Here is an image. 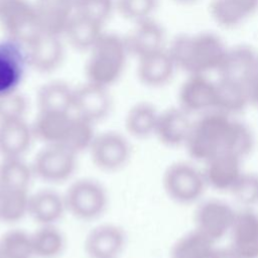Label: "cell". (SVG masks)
<instances>
[{
	"instance_id": "cell-1",
	"label": "cell",
	"mask_w": 258,
	"mask_h": 258,
	"mask_svg": "<svg viewBox=\"0 0 258 258\" xmlns=\"http://www.w3.org/2000/svg\"><path fill=\"white\" fill-rule=\"evenodd\" d=\"M228 47L219 34L201 31L175 36L167 50L177 70L187 75H208L219 70Z\"/></svg>"
},
{
	"instance_id": "cell-2",
	"label": "cell",
	"mask_w": 258,
	"mask_h": 258,
	"mask_svg": "<svg viewBox=\"0 0 258 258\" xmlns=\"http://www.w3.org/2000/svg\"><path fill=\"white\" fill-rule=\"evenodd\" d=\"M234 120L232 116L218 110L202 114L194 121L184 145L190 157L206 162L226 152Z\"/></svg>"
},
{
	"instance_id": "cell-3",
	"label": "cell",
	"mask_w": 258,
	"mask_h": 258,
	"mask_svg": "<svg viewBox=\"0 0 258 258\" xmlns=\"http://www.w3.org/2000/svg\"><path fill=\"white\" fill-rule=\"evenodd\" d=\"M127 45L114 35H102L92 47V55L88 62L87 74L90 82L106 87L120 75Z\"/></svg>"
},
{
	"instance_id": "cell-4",
	"label": "cell",
	"mask_w": 258,
	"mask_h": 258,
	"mask_svg": "<svg viewBox=\"0 0 258 258\" xmlns=\"http://www.w3.org/2000/svg\"><path fill=\"white\" fill-rule=\"evenodd\" d=\"M162 183L169 199L181 205L196 203L208 187L203 170L186 161L170 164L164 171Z\"/></svg>"
},
{
	"instance_id": "cell-5",
	"label": "cell",
	"mask_w": 258,
	"mask_h": 258,
	"mask_svg": "<svg viewBox=\"0 0 258 258\" xmlns=\"http://www.w3.org/2000/svg\"><path fill=\"white\" fill-rule=\"evenodd\" d=\"M67 210L81 220L99 217L107 205L105 188L95 180L80 179L74 182L64 196Z\"/></svg>"
},
{
	"instance_id": "cell-6",
	"label": "cell",
	"mask_w": 258,
	"mask_h": 258,
	"mask_svg": "<svg viewBox=\"0 0 258 258\" xmlns=\"http://www.w3.org/2000/svg\"><path fill=\"white\" fill-rule=\"evenodd\" d=\"M0 18L10 39L22 44H29L43 32L35 6L24 0H13L0 14Z\"/></svg>"
},
{
	"instance_id": "cell-7",
	"label": "cell",
	"mask_w": 258,
	"mask_h": 258,
	"mask_svg": "<svg viewBox=\"0 0 258 258\" xmlns=\"http://www.w3.org/2000/svg\"><path fill=\"white\" fill-rule=\"evenodd\" d=\"M236 211L221 200L203 202L195 213V229L202 232L215 243L230 234Z\"/></svg>"
},
{
	"instance_id": "cell-8",
	"label": "cell",
	"mask_w": 258,
	"mask_h": 258,
	"mask_svg": "<svg viewBox=\"0 0 258 258\" xmlns=\"http://www.w3.org/2000/svg\"><path fill=\"white\" fill-rule=\"evenodd\" d=\"M76 168V154L60 144H48L35 157L33 172L46 181L68 179Z\"/></svg>"
},
{
	"instance_id": "cell-9",
	"label": "cell",
	"mask_w": 258,
	"mask_h": 258,
	"mask_svg": "<svg viewBox=\"0 0 258 258\" xmlns=\"http://www.w3.org/2000/svg\"><path fill=\"white\" fill-rule=\"evenodd\" d=\"M178 103L188 114H204L216 109V82L208 75H187L178 92Z\"/></svg>"
},
{
	"instance_id": "cell-10",
	"label": "cell",
	"mask_w": 258,
	"mask_h": 258,
	"mask_svg": "<svg viewBox=\"0 0 258 258\" xmlns=\"http://www.w3.org/2000/svg\"><path fill=\"white\" fill-rule=\"evenodd\" d=\"M89 150L93 162L103 170H116L122 167L130 156L127 139L115 132L96 135Z\"/></svg>"
},
{
	"instance_id": "cell-11",
	"label": "cell",
	"mask_w": 258,
	"mask_h": 258,
	"mask_svg": "<svg viewBox=\"0 0 258 258\" xmlns=\"http://www.w3.org/2000/svg\"><path fill=\"white\" fill-rule=\"evenodd\" d=\"M205 163L203 172L207 184L219 191H232L245 173L242 159L227 152H222Z\"/></svg>"
},
{
	"instance_id": "cell-12",
	"label": "cell",
	"mask_w": 258,
	"mask_h": 258,
	"mask_svg": "<svg viewBox=\"0 0 258 258\" xmlns=\"http://www.w3.org/2000/svg\"><path fill=\"white\" fill-rule=\"evenodd\" d=\"M27 51L22 43L13 39L0 42V96L15 92L22 80Z\"/></svg>"
},
{
	"instance_id": "cell-13",
	"label": "cell",
	"mask_w": 258,
	"mask_h": 258,
	"mask_svg": "<svg viewBox=\"0 0 258 258\" xmlns=\"http://www.w3.org/2000/svg\"><path fill=\"white\" fill-rule=\"evenodd\" d=\"M229 236L240 258H258V214L251 209L236 212Z\"/></svg>"
},
{
	"instance_id": "cell-14",
	"label": "cell",
	"mask_w": 258,
	"mask_h": 258,
	"mask_svg": "<svg viewBox=\"0 0 258 258\" xmlns=\"http://www.w3.org/2000/svg\"><path fill=\"white\" fill-rule=\"evenodd\" d=\"M189 116L190 114L180 107L159 113L154 135L168 147L184 146L194 123Z\"/></svg>"
},
{
	"instance_id": "cell-15",
	"label": "cell",
	"mask_w": 258,
	"mask_h": 258,
	"mask_svg": "<svg viewBox=\"0 0 258 258\" xmlns=\"http://www.w3.org/2000/svg\"><path fill=\"white\" fill-rule=\"evenodd\" d=\"M111 107V100L106 87L90 82L74 91L73 109L77 116L91 122L105 117Z\"/></svg>"
},
{
	"instance_id": "cell-16",
	"label": "cell",
	"mask_w": 258,
	"mask_h": 258,
	"mask_svg": "<svg viewBox=\"0 0 258 258\" xmlns=\"http://www.w3.org/2000/svg\"><path fill=\"white\" fill-rule=\"evenodd\" d=\"M125 235L115 225H101L93 229L85 241V249L91 258H116L123 249Z\"/></svg>"
},
{
	"instance_id": "cell-17",
	"label": "cell",
	"mask_w": 258,
	"mask_h": 258,
	"mask_svg": "<svg viewBox=\"0 0 258 258\" xmlns=\"http://www.w3.org/2000/svg\"><path fill=\"white\" fill-rule=\"evenodd\" d=\"M258 9V0H211L209 13L223 28H235Z\"/></svg>"
},
{
	"instance_id": "cell-18",
	"label": "cell",
	"mask_w": 258,
	"mask_h": 258,
	"mask_svg": "<svg viewBox=\"0 0 258 258\" xmlns=\"http://www.w3.org/2000/svg\"><path fill=\"white\" fill-rule=\"evenodd\" d=\"M177 70L167 48L139 57L138 73L140 80L151 87L167 84Z\"/></svg>"
},
{
	"instance_id": "cell-19",
	"label": "cell",
	"mask_w": 258,
	"mask_h": 258,
	"mask_svg": "<svg viewBox=\"0 0 258 258\" xmlns=\"http://www.w3.org/2000/svg\"><path fill=\"white\" fill-rule=\"evenodd\" d=\"M33 136L32 128L23 118L0 121V154L3 157H21Z\"/></svg>"
},
{
	"instance_id": "cell-20",
	"label": "cell",
	"mask_w": 258,
	"mask_h": 258,
	"mask_svg": "<svg viewBox=\"0 0 258 258\" xmlns=\"http://www.w3.org/2000/svg\"><path fill=\"white\" fill-rule=\"evenodd\" d=\"M216 82V109L230 116L238 114L250 104L247 84L229 78L218 77Z\"/></svg>"
},
{
	"instance_id": "cell-21",
	"label": "cell",
	"mask_w": 258,
	"mask_h": 258,
	"mask_svg": "<svg viewBox=\"0 0 258 258\" xmlns=\"http://www.w3.org/2000/svg\"><path fill=\"white\" fill-rule=\"evenodd\" d=\"M27 45L28 62L39 71L53 70L61 60L62 46L57 35L42 32Z\"/></svg>"
},
{
	"instance_id": "cell-22",
	"label": "cell",
	"mask_w": 258,
	"mask_h": 258,
	"mask_svg": "<svg viewBox=\"0 0 258 258\" xmlns=\"http://www.w3.org/2000/svg\"><path fill=\"white\" fill-rule=\"evenodd\" d=\"M258 56L252 47L246 44L229 46L226 56L217 71L218 77L235 79L247 84Z\"/></svg>"
},
{
	"instance_id": "cell-23",
	"label": "cell",
	"mask_w": 258,
	"mask_h": 258,
	"mask_svg": "<svg viewBox=\"0 0 258 258\" xmlns=\"http://www.w3.org/2000/svg\"><path fill=\"white\" fill-rule=\"evenodd\" d=\"M127 48L138 57L164 48V31L151 18L139 21L126 43Z\"/></svg>"
},
{
	"instance_id": "cell-24",
	"label": "cell",
	"mask_w": 258,
	"mask_h": 258,
	"mask_svg": "<svg viewBox=\"0 0 258 258\" xmlns=\"http://www.w3.org/2000/svg\"><path fill=\"white\" fill-rule=\"evenodd\" d=\"M35 8L43 32L58 35L72 17L74 0H36Z\"/></svg>"
},
{
	"instance_id": "cell-25",
	"label": "cell",
	"mask_w": 258,
	"mask_h": 258,
	"mask_svg": "<svg viewBox=\"0 0 258 258\" xmlns=\"http://www.w3.org/2000/svg\"><path fill=\"white\" fill-rule=\"evenodd\" d=\"M67 210L64 197L43 189L30 196L28 214L41 225H52Z\"/></svg>"
},
{
	"instance_id": "cell-26",
	"label": "cell",
	"mask_w": 258,
	"mask_h": 258,
	"mask_svg": "<svg viewBox=\"0 0 258 258\" xmlns=\"http://www.w3.org/2000/svg\"><path fill=\"white\" fill-rule=\"evenodd\" d=\"M68 113L40 112L33 124L32 132L41 141L48 144H59L71 121Z\"/></svg>"
},
{
	"instance_id": "cell-27",
	"label": "cell",
	"mask_w": 258,
	"mask_h": 258,
	"mask_svg": "<svg viewBox=\"0 0 258 258\" xmlns=\"http://www.w3.org/2000/svg\"><path fill=\"white\" fill-rule=\"evenodd\" d=\"M215 242L197 229L181 236L171 248V258H211Z\"/></svg>"
},
{
	"instance_id": "cell-28",
	"label": "cell",
	"mask_w": 258,
	"mask_h": 258,
	"mask_svg": "<svg viewBox=\"0 0 258 258\" xmlns=\"http://www.w3.org/2000/svg\"><path fill=\"white\" fill-rule=\"evenodd\" d=\"M101 23L76 14L72 16L66 29L68 39L79 48H92L102 37Z\"/></svg>"
},
{
	"instance_id": "cell-29",
	"label": "cell",
	"mask_w": 258,
	"mask_h": 258,
	"mask_svg": "<svg viewBox=\"0 0 258 258\" xmlns=\"http://www.w3.org/2000/svg\"><path fill=\"white\" fill-rule=\"evenodd\" d=\"M159 112L148 103H140L131 108L126 116V129L136 138L154 135Z\"/></svg>"
},
{
	"instance_id": "cell-30",
	"label": "cell",
	"mask_w": 258,
	"mask_h": 258,
	"mask_svg": "<svg viewBox=\"0 0 258 258\" xmlns=\"http://www.w3.org/2000/svg\"><path fill=\"white\" fill-rule=\"evenodd\" d=\"M74 91L62 83H51L38 93L40 112L68 113L73 109Z\"/></svg>"
},
{
	"instance_id": "cell-31",
	"label": "cell",
	"mask_w": 258,
	"mask_h": 258,
	"mask_svg": "<svg viewBox=\"0 0 258 258\" xmlns=\"http://www.w3.org/2000/svg\"><path fill=\"white\" fill-rule=\"evenodd\" d=\"M21 157H3L0 162V186L4 189H27L33 174Z\"/></svg>"
},
{
	"instance_id": "cell-32",
	"label": "cell",
	"mask_w": 258,
	"mask_h": 258,
	"mask_svg": "<svg viewBox=\"0 0 258 258\" xmlns=\"http://www.w3.org/2000/svg\"><path fill=\"white\" fill-rule=\"evenodd\" d=\"M95 137L93 122L76 116L71 118L66 134L59 144L77 154L89 149Z\"/></svg>"
},
{
	"instance_id": "cell-33",
	"label": "cell",
	"mask_w": 258,
	"mask_h": 258,
	"mask_svg": "<svg viewBox=\"0 0 258 258\" xmlns=\"http://www.w3.org/2000/svg\"><path fill=\"white\" fill-rule=\"evenodd\" d=\"M31 242L33 256L40 258L57 256L64 244L61 233L52 225H41V228L31 235Z\"/></svg>"
},
{
	"instance_id": "cell-34",
	"label": "cell",
	"mask_w": 258,
	"mask_h": 258,
	"mask_svg": "<svg viewBox=\"0 0 258 258\" xmlns=\"http://www.w3.org/2000/svg\"><path fill=\"white\" fill-rule=\"evenodd\" d=\"M29 199L30 196L27 194V189H4L0 220L16 222L22 219L28 214Z\"/></svg>"
},
{
	"instance_id": "cell-35",
	"label": "cell",
	"mask_w": 258,
	"mask_h": 258,
	"mask_svg": "<svg viewBox=\"0 0 258 258\" xmlns=\"http://www.w3.org/2000/svg\"><path fill=\"white\" fill-rule=\"evenodd\" d=\"M253 146L254 138L250 128L246 124L234 120L226 152L243 159L250 153Z\"/></svg>"
},
{
	"instance_id": "cell-36",
	"label": "cell",
	"mask_w": 258,
	"mask_h": 258,
	"mask_svg": "<svg viewBox=\"0 0 258 258\" xmlns=\"http://www.w3.org/2000/svg\"><path fill=\"white\" fill-rule=\"evenodd\" d=\"M0 252L22 258H31L33 256L31 235L22 231L6 233L0 240Z\"/></svg>"
},
{
	"instance_id": "cell-37",
	"label": "cell",
	"mask_w": 258,
	"mask_h": 258,
	"mask_svg": "<svg viewBox=\"0 0 258 258\" xmlns=\"http://www.w3.org/2000/svg\"><path fill=\"white\" fill-rule=\"evenodd\" d=\"M74 9L78 15L103 23L110 15L111 0H74Z\"/></svg>"
},
{
	"instance_id": "cell-38",
	"label": "cell",
	"mask_w": 258,
	"mask_h": 258,
	"mask_svg": "<svg viewBox=\"0 0 258 258\" xmlns=\"http://www.w3.org/2000/svg\"><path fill=\"white\" fill-rule=\"evenodd\" d=\"M157 0H119L118 6L122 14L137 22L150 18Z\"/></svg>"
},
{
	"instance_id": "cell-39",
	"label": "cell",
	"mask_w": 258,
	"mask_h": 258,
	"mask_svg": "<svg viewBox=\"0 0 258 258\" xmlns=\"http://www.w3.org/2000/svg\"><path fill=\"white\" fill-rule=\"evenodd\" d=\"M26 110L24 98L16 92L0 96V121L21 119Z\"/></svg>"
},
{
	"instance_id": "cell-40",
	"label": "cell",
	"mask_w": 258,
	"mask_h": 258,
	"mask_svg": "<svg viewBox=\"0 0 258 258\" xmlns=\"http://www.w3.org/2000/svg\"><path fill=\"white\" fill-rule=\"evenodd\" d=\"M231 192L242 202H258V178L246 175L244 173L238 184Z\"/></svg>"
},
{
	"instance_id": "cell-41",
	"label": "cell",
	"mask_w": 258,
	"mask_h": 258,
	"mask_svg": "<svg viewBox=\"0 0 258 258\" xmlns=\"http://www.w3.org/2000/svg\"><path fill=\"white\" fill-rule=\"evenodd\" d=\"M250 104L258 107V56L247 81Z\"/></svg>"
},
{
	"instance_id": "cell-42",
	"label": "cell",
	"mask_w": 258,
	"mask_h": 258,
	"mask_svg": "<svg viewBox=\"0 0 258 258\" xmlns=\"http://www.w3.org/2000/svg\"><path fill=\"white\" fill-rule=\"evenodd\" d=\"M211 258H240L239 255L231 248H220L215 249Z\"/></svg>"
},
{
	"instance_id": "cell-43",
	"label": "cell",
	"mask_w": 258,
	"mask_h": 258,
	"mask_svg": "<svg viewBox=\"0 0 258 258\" xmlns=\"http://www.w3.org/2000/svg\"><path fill=\"white\" fill-rule=\"evenodd\" d=\"M13 2V0H0V14Z\"/></svg>"
},
{
	"instance_id": "cell-44",
	"label": "cell",
	"mask_w": 258,
	"mask_h": 258,
	"mask_svg": "<svg viewBox=\"0 0 258 258\" xmlns=\"http://www.w3.org/2000/svg\"><path fill=\"white\" fill-rule=\"evenodd\" d=\"M3 198H4V189L0 186V218H1V211H2V205H3Z\"/></svg>"
},
{
	"instance_id": "cell-45",
	"label": "cell",
	"mask_w": 258,
	"mask_h": 258,
	"mask_svg": "<svg viewBox=\"0 0 258 258\" xmlns=\"http://www.w3.org/2000/svg\"><path fill=\"white\" fill-rule=\"evenodd\" d=\"M0 258H22V257H18V256H14V255H10V254L0 252Z\"/></svg>"
},
{
	"instance_id": "cell-46",
	"label": "cell",
	"mask_w": 258,
	"mask_h": 258,
	"mask_svg": "<svg viewBox=\"0 0 258 258\" xmlns=\"http://www.w3.org/2000/svg\"><path fill=\"white\" fill-rule=\"evenodd\" d=\"M175 1H177L179 3H182V4H190V3H194L197 0H175Z\"/></svg>"
}]
</instances>
